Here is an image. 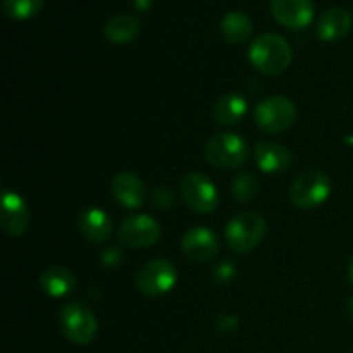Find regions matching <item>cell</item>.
Segmentation results:
<instances>
[{"instance_id": "83f0119b", "label": "cell", "mask_w": 353, "mask_h": 353, "mask_svg": "<svg viewBox=\"0 0 353 353\" xmlns=\"http://www.w3.org/2000/svg\"><path fill=\"white\" fill-rule=\"evenodd\" d=\"M348 278H350V283L353 285V257H352L350 264H348Z\"/></svg>"}, {"instance_id": "277c9868", "label": "cell", "mask_w": 353, "mask_h": 353, "mask_svg": "<svg viewBox=\"0 0 353 353\" xmlns=\"http://www.w3.org/2000/svg\"><path fill=\"white\" fill-rule=\"evenodd\" d=\"M331 195V181L324 172L307 171L296 176L290 186V200L295 207L303 210L323 205Z\"/></svg>"}, {"instance_id": "8992f818", "label": "cell", "mask_w": 353, "mask_h": 353, "mask_svg": "<svg viewBox=\"0 0 353 353\" xmlns=\"http://www.w3.org/2000/svg\"><path fill=\"white\" fill-rule=\"evenodd\" d=\"M248 157V145L240 134L217 133L205 143V159L214 168L234 169Z\"/></svg>"}, {"instance_id": "5bb4252c", "label": "cell", "mask_w": 353, "mask_h": 353, "mask_svg": "<svg viewBox=\"0 0 353 353\" xmlns=\"http://www.w3.org/2000/svg\"><path fill=\"white\" fill-rule=\"evenodd\" d=\"M255 162L265 174H281L292 168L293 155L283 145L274 141H262L255 147Z\"/></svg>"}, {"instance_id": "ac0fdd59", "label": "cell", "mask_w": 353, "mask_h": 353, "mask_svg": "<svg viewBox=\"0 0 353 353\" xmlns=\"http://www.w3.org/2000/svg\"><path fill=\"white\" fill-rule=\"evenodd\" d=\"M247 110L248 102L241 93L228 92L214 105V119L223 126H233L243 119Z\"/></svg>"}, {"instance_id": "30bf717a", "label": "cell", "mask_w": 353, "mask_h": 353, "mask_svg": "<svg viewBox=\"0 0 353 353\" xmlns=\"http://www.w3.org/2000/svg\"><path fill=\"white\" fill-rule=\"evenodd\" d=\"M2 230L7 236H23L30 226V209L26 200L16 192L3 190L2 195Z\"/></svg>"}, {"instance_id": "2e32d148", "label": "cell", "mask_w": 353, "mask_h": 353, "mask_svg": "<svg viewBox=\"0 0 353 353\" xmlns=\"http://www.w3.org/2000/svg\"><path fill=\"white\" fill-rule=\"evenodd\" d=\"M352 30V14L343 7H331L317 21V37L323 41H338Z\"/></svg>"}, {"instance_id": "7a4b0ae2", "label": "cell", "mask_w": 353, "mask_h": 353, "mask_svg": "<svg viewBox=\"0 0 353 353\" xmlns=\"http://www.w3.org/2000/svg\"><path fill=\"white\" fill-rule=\"evenodd\" d=\"M268 233V223L259 212L248 210L234 216L228 223L224 236H226L228 247L236 254H248L259 247Z\"/></svg>"}, {"instance_id": "484cf974", "label": "cell", "mask_w": 353, "mask_h": 353, "mask_svg": "<svg viewBox=\"0 0 353 353\" xmlns=\"http://www.w3.org/2000/svg\"><path fill=\"white\" fill-rule=\"evenodd\" d=\"M236 324H238L236 317L233 316H221L219 319V327L223 331H233L234 327H236Z\"/></svg>"}, {"instance_id": "7402d4cb", "label": "cell", "mask_w": 353, "mask_h": 353, "mask_svg": "<svg viewBox=\"0 0 353 353\" xmlns=\"http://www.w3.org/2000/svg\"><path fill=\"white\" fill-rule=\"evenodd\" d=\"M259 183L254 172H241L231 183V195L238 203H248L257 195Z\"/></svg>"}, {"instance_id": "cb8c5ba5", "label": "cell", "mask_w": 353, "mask_h": 353, "mask_svg": "<svg viewBox=\"0 0 353 353\" xmlns=\"http://www.w3.org/2000/svg\"><path fill=\"white\" fill-rule=\"evenodd\" d=\"M234 274H236V265L230 261L221 262V264H217L212 271L214 279H216L217 283H221V285H226V283H230L231 279L234 278Z\"/></svg>"}, {"instance_id": "d6986e66", "label": "cell", "mask_w": 353, "mask_h": 353, "mask_svg": "<svg viewBox=\"0 0 353 353\" xmlns=\"http://www.w3.org/2000/svg\"><path fill=\"white\" fill-rule=\"evenodd\" d=\"M141 24L140 21L130 14H117L112 16L103 26V34L110 43L124 45L131 43L134 38L140 37Z\"/></svg>"}, {"instance_id": "9a60e30c", "label": "cell", "mask_w": 353, "mask_h": 353, "mask_svg": "<svg viewBox=\"0 0 353 353\" xmlns=\"http://www.w3.org/2000/svg\"><path fill=\"white\" fill-rule=\"evenodd\" d=\"M79 233L90 241V243H105L112 234V219L109 214L97 207L83 210L78 219Z\"/></svg>"}, {"instance_id": "7c38bea8", "label": "cell", "mask_w": 353, "mask_h": 353, "mask_svg": "<svg viewBox=\"0 0 353 353\" xmlns=\"http://www.w3.org/2000/svg\"><path fill=\"white\" fill-rule=\"evenodd\" d=\"M271 12L281 26L302 30L312 23L314 3L312 0H271Z\"/></svg>"}, {"instance_id": "8fae6325", "label": "cell", "mask_w": 353, "mask_h": 353, "mask_svg": "<svg viewBox=\"0 0 353 353\" xmlns=\"http://www.w3.org/2000/svg\"><path fill=\"white\" fill-rule=\"evenodd\" d=\"M181 250L190 261L202 264V262L212 261L216 257L219 252V240L212 230L196 226L185 233L181 240Z\"/></svg>"}, {"instance_id": "ffe728a7", "label": "cell", "mask_w": 353, "mask_h": 353, "mask_svg": "<svg viewBox=\"0 0 353 353\" xmlns=\"http://www.w3.org/2000/svg\"><path fill=\"white\" fill-rule=\"evenodd\" d=\"M252 31H254L252 19L240 10H231L221 19V34L230 43H245V41L250 40Z\"/></svg>"}, {"instance_id": "3957f363", "label": "cell", "mask_w": 353, "mask_h": 353, "mask_svg": "<svg viewBox=\"0 0 353 353\" xmlns=\"http://www.w3.org/2000/svg\"><path fill=\"white\" fill-rule=\"evenodd\" d=\"M64 336L74 345H90L99 334V321L95 314L81 302H69L59 316Z\"/></svg>"}, {"instance_id": "5b68a950", "label": "cell", "mask_w": 353, "mask_h": 353, "mask_svg": "<svg viewBox=\"0 0 353 353\" xmlns=\"http://www.w3.org/2000/svg\"><path fill=\"white\" fill-rule=\"evenodd\" d=\"M255 123L264 133H285L296 119V107L286 97H268L255 107Z\"/></svg>"}, {"instance_id": "603a6c76", "label": "cell", "mask_w": 353, "mask_h": 353, "mask_svg": "<svg viewBox=\"0 0 353 353\" xmlns=\"http://www.w3.org/2000/svg\"><path fill=\"white\" fill-rule=\"evenodd\" d=\"M152 203L159 210H171L176 205V195L168 186H157L152 193Z\"/></svg>"}, {"instance_id": "ba28073f", "label": "cell", "mask_w": 353, "mask_h": 353, "mask_svg": "<svg viewBox=\"0 0 353 353\" xmlns=\"http://www.w3.org/2000/svg\"><path fill=\"white\" fill-rule=\"evenodd\" d=\"M181 196L196 214H210L219 205L216 185L202 172H188L181 179Z\"/></svg>"}, {"instance_id": "44dd1931", "label": "cell", "mask_w": 353, "mask_h": 353, "mask_svg": "<svg viewBox=\"0 0 353 353\" xmlns=\"http://www.w3.org/2000/svg\"><path fill=\"white\" fill-rule=\"evenodd\" d=\"M45 0H2V9L10 19L26 21L37 16Z\"/></svg>"}, {"instance_id": "4fadbf2b", "label": "cell", "mask_w": 353, "mask_h": 353, "mask_svg": "<svg viewBox=\"0 0 353 353\" xmlns=\"http://www.w3.org/2000/svg\"><path fill=\"white\" fill-rule=\"evenodd\" d=\"M114 199L126 209H140L147 200V188L134 172H117L110 183Z\"/></svg>"}, {"instance_id": "52a82bcc", "label": "cell", "mask_w": 353, "mask_h": 353, "mask_svg": "<svg viewBox=\"0 0 353 353\" xmlns=\"http://www.w3.org/2000/svg\"><path fill=\"white\" fill-rule=\"evenodd\" d=\"M178 283V271L165 259H154L138 271L134 278L138 292L147 296H161L171 292Z\"/></svg>"}, {"instance_id": "9c48e42d", "label": "cell", "mask_w": 353, "mask_h": 353, "mask_svg": "<svg viewBox=\"0 0 353 353\" xmlns=\"http://www.w3.org/2000/svg\"><path fill=\"white\" fill-rule=\"evenodd\" d=\"M161 224L147 214L130 216L121 223L119 236L121 243L130 248H148L161 240Z\"/></svg>"}, {"instance_id": "6da1fadb", "label": "cell", "mask_w": 353, "mask_h": 353, "mask_svg": "<svg viewBox=\"0 0 353 353\" xmlns=\"http://www.w3.org/2000/svg\"><path fill=\"white\" fill-rule=\"evenodd\" d=\"M292 47L276 33H264L255 38L248 50V61L259 72L276 76L285 72L292 64Z\"/></svg>"}, {"instance_id": "f1b7e54d", "label": "cell", "mask_w": 353, "mask_h": 353, "mask_svg": "<svg viewBox=\"0 0 353 353\" xmlns=\"http://www.w3.org/2000/svg\"><path fill=\"white\" fill-rule=\"evenodd\" d=\"M348 312H350V316L353 319V296H350V300H348Z\"/></svg>"}, {"instance_id": "4316f807", "label": "cell", "mask_w": 353, "mask_h": 353, "mask_svg": "<svg viewBox=\"0 0 353 353\" xmlns=\"http://www.w3.org/2000/svg\"><path fill=\"white\" fill-rule=\"evenodd\" d=\"M133 6L138 10H148L154 6V0H133Z\"/></svg>"}, {"instance_id": "d4e9b609", "label": "cell", "mask_w": 353, "mask_h": 353, "mask_svg": "<svg viewBox=\"0 0 353 353\" xmlns=\"http://www.w3.org/2000/svg\"><path fill=\"white\" fill-rule=\"evenodd\" d=\"M100 261H102V264L105 265V268H116V265H119L121 261H123V252L117 247H109L102 252Z\"/></svg>"}, {"instance_id": "e0dca14e", "label": "cell", "mask_w": 353, "mask_h": 353, "mask_svg": "<svg viewBox=\"0 0 353 353\" xmlns=\"http://www.w3.org/2000/svg\"><path fill=\"white\" fill-rule=\"evenodd\" d=\"M38 285H40L41 292L47 293L52 299H62L74 292L76 278L69 269L62 268V265H52L41 272L38 278Z\"/></svg>"}]
</instances>
